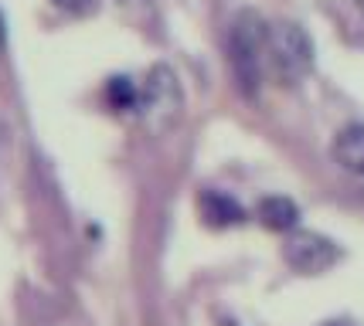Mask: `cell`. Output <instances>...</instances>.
<instances>
[{
	"label": "cell",
	"mask_w": 364,
	"mask_h": 326,
	"mask_svg": "<svg viewBox=\"0 0 364 326\" xmlns=\"http://www.w3.org/2000/svg\"><path fill=\"white\" fill-rule=\"evenodd\" d=\"M266 38L269 24L255 11H238L232 28H228V62L238 89L245 95H255L262 82V62H266Z\"/></svg>",
	"instance_id": "1"
},
{
	"label": "cell",
	"mask_w": 364,
	"mask_h": 326,
	"mask_svg": "<svg viewBox=\"0 0 364 326\" xmlns=\"http://www.w3.org/2000/svg\"><path fill=\"white\" fill-rule=\"evenodd\" d=\"M266 62H269L272 75L283 85H296L310 75L314 68V41L303 31L296 21H276L269 24V38H266Z\"/></svg>",
	"instance_id": "2"
},
{
	"label": "cell",
	"mask_w": 364,
	"mask_h": 326,
	"mask_svg": "<svg viewBox=\"0 0 364 326\" xmlns=\"http://www.w3.org/2000/svg\"><path fill=\"white\" fill-rule=\"evenodd\" d=\"M136 112L154 129H167L181 116V85L167 65H154V72L140 85V109Z\"/></svg>",
	"instance_id": "3"
},
{
	"label": "cell",
	"mask_w": 364,
	"mask_h": 326,
	"mask_svg": "<svg viewBox=\"0 0 364 326\" xmlns=\"http://www.w3.org/2000/svg\"><path fill=\"white\" fill-rule=\"evenodd\" d=\"M283 259L293 272L300 276H320L327 272L331 265H337L341 249L333 245L331 238H323L317 232H293L283 245Z\"/></svg>",
	"instance_id": "4"
},
{
	"label": "cell",
	"mask_w": 364,
	"mask_h": 326,
	"mask_svg": "<svg viewBox=\"0 0 364 326\" xmlns=\"http://www.w3.org/2000/svg\"><path fill=\"white\" fill-rule=\"evenodd\" d=\"M201 217H205V224L211 228H228V224H238V221H245V211H242V204L235 197H228L222 190H205L201 194Z\"/></svg>",
	"instance_id": "5"
},
{
	"label": "cell",
	"mask_w": 364,
	"mask_h": 326,
	"mask_svg": "<svg viewBox=\"0 0 364 326\" xmlns=\"http://www.w3.org/2000/svg\"><path fill=\"white\" fill-rule=\"evenodd\" d=\"M333 156L344 170L364 177V123H350L337 133L333 140Z\"/></svg>",
	"instance_id": "6"
},
{
	"label": "cell",
	"mask_w": 364,
	"mask_h": 326,
	"mask_svg": "<svg viewBox=\"0 0 364 326\" xmlns=\"http://www.w3.org/2000/svg\"><path fill=\"white\" fill-rule=\"evenodd\" d=\"M259 221L269 228V232H293L296 221H300V207L289 201V197H266L259 204Z\"/></svg>",
	"instance_id": "7"
},
{
	"label": "cell",
	"mask_w": 364,
	"mask_h": 326,
	"mask_svg": "<svg viewBox=\"0 0 364 326\" xmlns=\"http://www.w3.org/2000/svg\"><path fill=\"white\" fill-rule=\"evenodd\" d=\"M106 99H109L116 109H140V85L129 82V78H109L106 85Z\"/></svg>",
	"instance_id": "8"
},
{
	"label": "cell",
	"mask_w": 364,
	"mask_h": 326,
	"mask_svg": "<svg viewBox=\"0 0 364 326\" xmlns=\"http://www.w3.org/2000/svg\"><path fill=\"white\" fill-rule=\"evenodd\" d=\"M55 7H62V11H68V14H89L95 7V0H51Z\"/></svg>",
	"instance_id": "9"
},
{
	"label": "cell",
	"mask_w": 364,
	"mask_h": 326,
	"mask_svg": "<svg viewBox=\"0 0 364 326\" xmlns=\"http://www.w3.org/2000/svg\"><path fill=\"white\" fill-rule=\"evenodd\" d=\"M323 326H350V323H344V320H331V323H323Z\"/></svg>",
	"instance_id": "10"
},
{
	"label": "cell",
	"mask_w": 364,
	"mask_h": 326,
	"mask_svg": "<svg viewBox=\"0 0 364 326\" xmlns=\"http://www.w3.org/2000/svg\"><path fill=\"white\" fill-rule=\"evenodd\" d=\"M358 4H361V11H364V0H358Z\"/></svg>",
	"instance_id": "11"
},
{
	"label": "cell",
	"mask_w": 364,
	"mask_h": 326,
	"mask_svg": "<svg viewBox=\"0 0 364 326\" xmlns=\"http://www.w3.org/2000/svg\"><path fill=\"white\" fill-rule=\"evenodd\" d=\"M119 4H129V0H119Z\"/></svg>",
	"instance_id": "12"
}]
</instances>
